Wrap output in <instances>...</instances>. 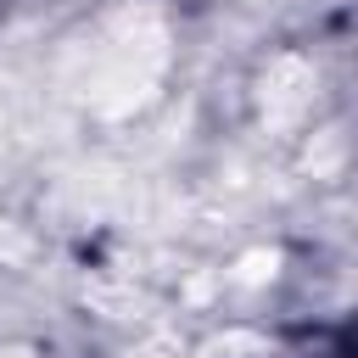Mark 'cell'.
<instances>
[{"mask_svg": "<svg viewBox=\"0 0 358 358\" xmlns=\"http://www.w3.org/2000/svg\"><path fill=\"white\" fill-rule=\"evenodd\" d=\"M268 358H358V336L352 330H308V336L274 347Z\"/></svg>", "mask_w": 358, "mask_h": 358, "instance_id": "obj_1", "label": "cell"}]
</instances>
